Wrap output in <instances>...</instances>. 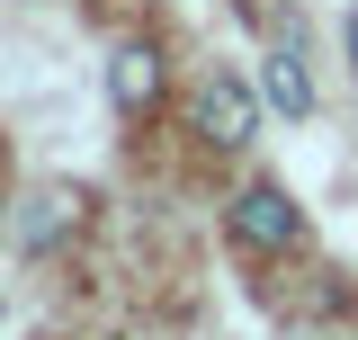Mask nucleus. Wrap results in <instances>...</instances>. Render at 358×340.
<instances>
[{
    "mask_svg": "<svg viewBox=\"0 0 358 340\" xmlns=\"http://www.w3.org/2000/svg\"><path fill=\"white\" fill-rule=\"evenodd\" d=\"M350 63H358V18H350Z\"/></svg>",
    "mask_w": 358,
    "mask_h": 340,
    "instance_id": "obj_6",
    "label": "nucleus"
},
{
    "mask_svg": "<svg viewBox=\"0 0 358 340\" xmlns=\"http://www.w3.org/2000/svg\"><path fill=\"white\" fill-rule=\"evenodd\" d=\"M251 126H260V99H251V81L215 63V72L197 81V134H206L215 153H233V143H251Z\"/></svg>",
    "mask_w": 358,
    "mask_h": 340,
    "instance_id": "obj_2",
    "label": "nucleus"
},
{
    "mask_svg": "<svg viewBox=\"0 0 358 340\" xmlns=\"http://www.w3.org/2000/svg\"><path fill=\"white\" fill-rule=\"evenodd\" d=\"M108 99H117V117H152L162 108V54L152 45H117L108 54Z\"/></svg>",
    "mask_w": 358,
    "mask_h": 340,
    "instance_id": "obj_3",
    "label": "nucleus"
},
{
    "mask_svg": "<svg viewBox=\"0 0 358 340\" xmlns=\"http://www.w3.org/2000/svg\"><path fill=\"white\" fill-rule=\"evenodd\" d=\"M81 188H63V179H54V188H36V197H27V215H18V242H27V251H54V242H63V233H81Z\"/></svg>",
    "mask_w": 358,
    "mask_h": 340,
    "instance_id": "obj_4",
    "label": "nucleus"
},
{
    "mask_svg": "<svg viewBox=\"0 0 358 340\" xmlns=\"http://www.w3.org/2000/svg\"><path fill=\"white\" fill-rule=\"evenodd\" d=\"M260 90H268V108H287V117H313V81H305V63H296V45H287V54H268Z\"/></svg>",
    "mask_w": 358,
    "mask_h": 340,
    "instance_id": "obj_5",
    "label": "nucleus"
},
{
    "mask_svg": "<svg viewBox=\"0 0 358 340\" xmlns=\"http://www.w3.org/2000/svg\"><path fill=\"white\" fill-rule=\"evenodd\" d=\"M224 233H233L242 251H260V260H287L305 242V215H296V197H287L278 179H251V188L224 206Z\"/></svg>",
    "mask_w": 358,
    "mask_h": 340,
    "instance_id": "obj_1",
    "label": "nucleus"
}]
</instances>
